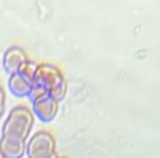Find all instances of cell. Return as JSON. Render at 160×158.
I'll return each instance as SVG.
<instances>
[{
	"mask_svg": "<svg viewBox=\"0 0 160 158\" xmlns=\"http://www.w3.org/2000/svg\"><path fill=\"white\" fill-rule=\"evenodd\" d=\"M28 158H57V143L48 130H38L26 144Z\"/></svg>",
	"mask_w": 160,
	"mask_h": 158,
	"instance_id": "3",
	"label": "cell"
},
{
	"mask_svg": "<svg viewBox=\"0 0 160 158\" xmlns=\"http://www.w3.org/2000/svg\"><path fill=\"white\" fill-rule=\"evenodd\" d=\"M32 100V112L42 122H51L58 112V101L44 93L29 96Z\"/></svg>",
	"mask_w": 160,
	"mask_h": 158,
	"instance_id": "4",
	"label": "cell"
},
{
	"mask_svg": "<svg viewBox=\"0 0 160 158\" xmlns=\"http://www.w3.org/2000/svg\"><path fill=\"white\" fill-rule=\"evenodd\" d=\"M28 56H26L25 50L19 46H11L4 52L3 54V68L7 74H15L22 68V65L28 61Z\"/></svg>",
	"mask_w": 160,
	"mask_h": 158,
	"instance_id": "5",
	"label": "cell"
},
{
	"mask_svg": "<svg viewBox=\"0 0 160 158\" xmlns=\"http://www.w3.org/2000/svg\"><path fill=\"white\" fill-rule=\"evenodd\" d=\"M0 158H6V157L3 155V154H2V151H0Z\"/></svg>",
	"mask_w": 160,
	"mask_h": 158,
	"instance_id": "10",
	"label": "cell"
},
{
	"mask_svg": "<svg viewBox=\"0 0 160 158\" xmlns=\"http://www.w3.org/2000/svg\"><path fill=\"white\" fill-rule=\"evenodd\" d=\"M8 87H10V92L15 97H26V96H31L33 83L26 79L25 76H22L19 72H15L10 75Z\"/></svg>",
	"mask_w": 160,
	"mask_h": 158,
	"instance_id": "7",
	"label": "cell"
},
{
	"mask_svg": "<svg viewBox=\"0 0 160 158\" xmlns=\"http://www.w3.org/2000/svg\"><path fill=\"white\" fill-rule=\"evenodd\" d=\"M57 158H71V157H66V155H61V157H57Z\"/></svg>",
	"mask_w": 160,
	"mask_h": 158,
	"instance_id": "9",
	"label": "cell"
},
{
	"mask_svg": "<svg viewBox=\"0 0 160 158\" xmlns=\"http://www.w3.org/2000/svg\"><path fill=\"white\" fill-rule=\"evenodd\" d=\"M4 108H6V92L3 89V86L0 85V118L4 114Z\"/></svg>",
	"mask_w": 160,
	"mask_h": 158,
	"instance_id": "8",
	"label": "cell"
},
{
	"mask_svg": "<svg viewBox=\"0 0 160 158\" xmlns=\"http://www.w3.org/2000/svg\"><path fill=\"white\" fill-rule=\"evenodd\" d=\"M0 151L6 158H22L26 154V140L17 137H0Z\"/></svg>",
	"mask_w": 160,
	"mask_h": 158,
	"instance_id": "6",
	"label": "cell"
},
{
	"mask_svg": "<svg viewBox=\"0 0 160 158\" xmlns=\"http://www.w3.org/2000/svg\"><path fill=\"white\" fill-rule=\"evenodd\" d=\"M33 125H35V115L32 110L26 106H15L14 108L10 110L7 119L3 123L2 134L26 140L32 132Z\"/></svg>",
	"mask_w": 160,
	"mask_h": 158,
	"instance_id": "2",
	"label": "cell"
},
{
	"mask_svg": "<svg viewBox=\"0 0 160 158\" xmlns=\"http://www.w3.org/2000/svg\"><path fill=\"white\" fill-rule=\"evenodd\" d=\"M66 92H68V85L65 75L58 67L50 63L38 64L33 76V89L31 96L44 93L52 97L55 101H61L62 99H65Z\"/></svg>",
	"mask_w": 160,
	"mask_h": 158,
	"instance_id": "1",
	"label": "cell"
}]
</instances>
